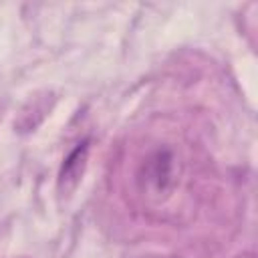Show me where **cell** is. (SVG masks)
<instances>
[{"instance_id": "6da1fadb", "label": "cell", "mask_w": 258, "mask_h": 258, "mask_svg": "<svg viewBox=\"0 0 258 258\" xmlns=\"http://www.w3.org/2000/svg\"><path fill=\"white\" fill-rule=\"evenodd\" d=\"M87 151H89V145H87V141H85V143H81V145L64 159L62 169H60V175H58V185H60V189L64 187V191H67V189H73V187L77 185V181H79V177H81V173H83V167H85Z\"/></svg>"}, {"instance_id": "7a4b0ae2", "label": "cell", "mask_w": 258, "mask_h": 258, "mask_svg": "<svg viewBox=\"0 0 258 258\" xmlns=\"http://www.w3.org/2000/svg\"><path fill=\"white\" fill-rule=\"evenodd\" d=\"M236 258H256V254H254V252H244V254H240V256H236Z\"/></svg>"}]
</instances>
